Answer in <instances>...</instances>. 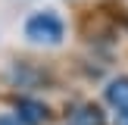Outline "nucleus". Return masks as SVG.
<instances>
[{"label": "nucleus", "mask_w": 128, "mask_h": 125, "mask_svg": "<svg viewBox=\"0 0 128 125\" xmlns=\"http://www.w3.org/2000/svg\"><path fill=\"white\" fill-rule=\"evenodd\" d=\"M103 97L112 110H119V116H128V75L122 78H112L110 84L103 88Z\"/></svg>", "instance_id": "obj_2"}, {"label": "nucleus", "mask_w": 128, "mask_h": 125, "mask_svg": "<svg viewBox=\"0 0 128 125\" xmlns=\"http://www.w3.org/2000/svg\"><path fill=\"white\" fill-rule=\"evenodd\" d=\"M72 125H103V112L97 106H78L72 112Z\"/></svg>", "instance_id": "obj_4"}, {"label": "nucleus", "mask_w": 128, "mask_h": 125, "mask_svg": "<svg viewBox=\"0 0 128 125\" xmlns=\"http://www.w3.org/2000/svg\"><path fill=\"white\" fill-rule=\"evenodd\" d=\"M16 116L22 119V122H28V125H38V122H44V119H47V106H41L38 100L22 97V100L16 103Z\"/></svg>", "instance_id": "obj_3"}, {"label": "nucleus", "mask_w": 128, "mask_h": 125, "mask_svg": "<svg viewBox=\"0 0 128 125\" xmlns=\"http://www.w3.org/2000/svg\"><path fill=\"white\" fill-rule=\"evenodd\" d=\"M0 125H28V122H22V119L12 112V116H0Z\"/></svg>", "instance_id": "obj_5"}, {"label": "nucleus", "mask_w": 128, "mask_h": 125, "mask_svg": "<svg viewBox=\"0 0 128 125\" xmlns=\"http://www.w3.org/2000/svg\"><path fill=\"white\" fill-rule=\"evenodd\" d=\"M25 38H28L31 44L56 47V44H62V38H66V22H62L53 10L31 12V16L25 19Z\"/></svg>", "instance_id": "obj_1"}, {"label": "nucleus", "mask_w": 128, "mask_h": 125, "mask_svg": "<svg viewBox=\"0 0 128 125\" xmlns=\"http://www.w3.org/2000/svg\"><path fill=\"white\" fill-rule=\"evenodd\" d=\"M119 125H128V116H119Z\"/></svg>", "instance_id": "obj_6"}]
</instances>
